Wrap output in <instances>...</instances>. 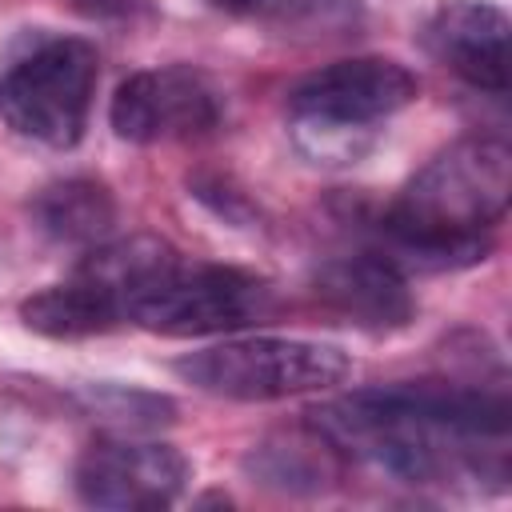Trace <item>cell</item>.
<instances>
[{"label":"cell","instance_id":"obj_1","mask_svg":"<svg viewBox=\"0 0 512 512\" xmlns=\"http://www.w3.org/2000/svg\"><path fill=\"white\" fill-rule=\"evenodd\" d=\"M316 432L408 484L508 480V404L476 388H364L324 404Z\"/></svg>","mask_w":512,"mask_h":512},{"label":"cell","instance_id":"obj_2","mask_svg":"<svg viewBox=\"0 0 512 512\" xmlns=\"http://www.w3.org/2000/svg\"><path fill=\"white\" fill-rule=\"evenodd\" d=\"M512 192L504 140L472 136L428 160L380 216V248L396 268H464L484 260L488 232Z\"/></svg>","mask_w":512,"mask_h":512},{"label":"cell","instance_id":"obj_3","mask_svg":"<svg viewBox=\"0 0 512 512\" xmlns=\"http://www.w3.org/2000/svg\"><path fill=\"white\" fill-rule=\"evenodd\" d=\"M416 76L388 56H352L308 72L288 92V120L312 156L356 152L364 136L416 100Z\"/></svg>","mask_w":512,"mask_h":512},{"label":"cell","instance_id":"obj_4","mask_svg":"<svg viewBox=\"0 0 512 512\" xmlns=\"http://www.w3.org/2000/svg\"><path fill=\"white\" fill-rule=\"evenodd\" d=\"M100 56L76 36H40L0 72V116L44 148H72L92 112Z\"/></svg>","mask_w":512,"mask_h":512},{"label":"cell","instance_id":"obj_5","mask_svg":"<svg viewBox=\"0 0 512 512\" xmlns=\"http://www.w3.org/2000/svg\"><path fill=\"white\" fill-rule=\"evenodd\" d=\"M272 292L264 280L224 264H188L176 248L128 292L124 320L160 336H212L248 328L264 316Z\"/></svg>","mask_w":512,"mask_h":512},{"label":"cell","instance_id":"obj_6","mask_svg":"<svg viewBox=\"0 0 512 512\" xmlns=\"http://www.w3.org/2000/svg\"><path fill=\"white\" fill-rule=\"evenodd\" d=\"M176 372L208 396L224 400H284L324 392L352 372L336 344L296 336H240L176 360Z\"/></svg>","mask_w":512,"mask_h":512},{"label":"cell","instance_id":"obj_7","mask_svg":"<svg viewBox=\"0 0 512 512\" xmlns=\"http://www.w3.org/2000/svg\"><path fill=\"white\" fill-rule=\"evenodd\" d=\"M220 124V92L192 64H168L128 76L112 96V128L120 140L156 144L204 136Z\"/></svg>","mask_w":512,"mask_h":512},{"label":"cell","instance_id":"obj_8","mask_svg":"<svg viewBox=\"0 0 512 512\" xmlns=\"http://www.w3.org/2000/svg\"><path fill=\"white\" fill-rule=\"evenodd\" d=\"M192 464L160 440H96L76 460V492L92 508H168L184 492Z\"/></svg>","mask_w":512,"mask_h":512},{"label":"cell","instance_id":"obj_9","mask_svg":"<svg viewBox=\"0 0 512 512\" xmlns=\"http://www.w3.org/2000/svg\"><path fill=\"white\" fill-rule=\"evenodd\" d=\"M428 56L484 92L508 88V16L488 0H448L420 32Z\"/></svg>","mask_w":512,"mask_h":512},{"label":"cell","instance_id":"obj_10","mask_svg":"<svg viewBox=\"0 0 512 512\" xmlns=\"http://www.w3.org/2000/svg\"><path fill=\"white\" fill-rule=\"evenodd\" d=\"M312 284H316V296L332 312H340L352 324L372 328V332L404 328L412 320V312H416L404 272L376 248L324 260L316 268Z\"/></svg>","mask_w":512,"mask_h":512},{"label":"cell","instance_id":"obj_11","mask_svg":"<svg viewBox=\"0 0 512 512\" xmlns=\"http://www.w3.org/2000/svg\"><path fill=\"white\" fill-rule=\"evenodd\" d=\"M20 316H24V324L32 332L52 336V340L96 336V332H108V328H116L124 320L116 296L96 276H88L84 268H76L72 280L52 284V288L28 296L20 304Z\"/></svg>","mask_w":512,"mask_h":512},{"label":"cell","instance_id":"obj_12","mask_svg":"<svg viewBox=\"0 0 512 512\" xmlns=\"http://www.w3.org/2000/svg\"><path fill=\"white\" fill-rule=\"evenodd\" d=\"M32 216L40 232H48L60 244H104V236L116 224V204L104 184L76 176V180L48 184L36 196Z\"/></svg>","mask_w":512,"mask_h":512},{"label":"cell","instance_id":"obj_13","mask_svg":"<svg viewBox=\"0 0 512 512\" xmlns=\"http://www.w3.org/2000/svg\"><path fill=\"white\" fill-rule=\"evenodd\" d=\"M212 4H220V8H256L260 0H212Z\"/></svg>","mask_w":512,"mask_h":512}]
</instances>
